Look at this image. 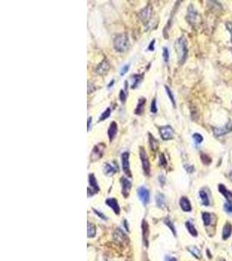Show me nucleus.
I'll return each instance as SVG.
<instances>
[{
    "label": "nucleus",
    "instance_id": "nucleus-20",
    "mask_svg": "<svg viewBox=\"0 0 232 261\" xmlns=\"http://www.w3.org/2000/svg\"><path fill=\"white\" fill-rule=\"evenodd\" d=\"M142 79H143V77L139 74H133L132 76V85H131V87L132 89H136L137 87V85L140 84Z\"/></svg>",
    "mask_w": 232,
    "mask_h": 261
},
{
    "label": "nucleus",
    "instance_id": "nucleus-40",
    "mask_svg": "<svg viewBox=\"0 0 232 261\" xmlns=\"http://www.w3.org/2000/svg\"><path fill=\"white\" fill-rule=\"evenodd\" d=\"M155 42H156V40L153 39L150 43H149V46H148V51H150V52H153L154 50H155Z\"/></svg>",
    "mask_w": 232,
    "mask_h": 261
},
{
    "label": "nucleus",
    "instance_id": "nucleus-26",
    "mask_svg": "<svg viewBox=\"0 0 232 261\" xmlns=\"http://www.w3.org/2000/svg\"><path fill=\"white\" fill-rule=\"evenodd\" d=\"M156 202H157V205H158L159 207L163 206L164 204H165V198H164V196H163L162 193H158V194L156 196Z\"/></svg>",
    "mask_w": 232,
    "mask_h": 261
},
{
    "label": "nucleus",
    "instance_id": "nucleus-32",
    "mask_svg": "<svg viewBox=\"0 0 232 261\" xmlns=\"http://www.w3.org/2000/svg\"><path fill=\"white\" fill-rule=\"evenodd\" d=\"M164 224L166 225L171 230V232H173V234H174V236H176V229H175V226H174V225L172 224V222L170 220V219H168V218H166L165 220H164Z\"/></svg>",
    "mask_w": 232,
    "mask_h": 261
},
{
    "label": "nucleus",
    "instance_id": "nucleus-30",
    "mask_svg": "<svg viewBox=\"0 0 232 261\" xmlns=\"http://www.w3.org/2000/svg\"><path fill=\"white\" fill-rule=\"evenodd\" d=\"M164 87H165V91H166L167 95L169 96L170 99H171V103H172V105H173V106H174V107H175L176 106V101H175V97H174V95H173V93H172V92H171V90L170 89V87H169V86L165 85Z\"/></svg>",
    "mask_w": 232,
    "mask_h": 261
},
{
    "label": "nucleus",
    "instance_id": "nucleus-7",
    "mask_svg": "<svg viewBox=\"0 0 232 261\" xmlns=\"http://www.w3.org/2000/svg\"><path fill=\"white\" fill-rule=\"evenodd\" d=\"M137 196L144 205H147L149 201V191L145 186H140L137 189Z\"/></svg>",
    "mask_w": 232,
    "mask_h": 261
},
{
    "label": "nucleus",
    "instance_id": "nucleus-21",
    "mask_svg": "<svg viewBox=\"0 0 232 261\" xmlns=\"http://www.w3.org/2000/svg\"><path fill=\"white\" fill-rule=\"evenodd\" d=\"M232 232V226L230 224V223H226L225 226L223 227V239L225 240L227 239L230 234H231Z\"/></svg>",
    "mask_w": 232,
    "mask_h": 261
},
{
    "label": "nucleus",
    "instance_id": "nucleus-5",
    "mask_svg": "<svg viewBox=\"0 0 232 261\" xmlns=\"http://www.w3.org/2000/svg\"><path fill=\"white\" fill-rule=\"evenodd\" d=\"M121 160H122V168H123V173H125V175L128 178H132V174L130 168V153L128 151H124L121 155Z\"/></svg>",
    "mask_w": 232,
    "mask_h": 261
},
{
    "label": "nucleus",
    "instance_id": "nucleus-10",
    "mask_svg": "<svg viewBox=\"0 0 232 261\" xmlns=\"http://www.w3.org/2000/svg\"><path fill=\"white\" fill-rule=\"evenodd\" d=\"M109 69V63H108V61L106 59H104L99 65H96V69H95V72H96V74H98V75H104V74H105L108 71Z\"/></svg>",
    "mask_w": 232,
    "mask_h": 261
},
{
    "label": "nucleus",
    "instance_id": "nucleus-29",
    "mask_svg": "<svg viewBox=\"0 0 232 261\" xmlns=\"http://www.w3.org/2000/svg\"><path fill=\"white\" fill-rule=\"evenodd\" d=\"M202 218H203V224L205 225L206 226H208L210 224V221H211V217H210V214L208 213H203L202 214Z\"/></svg>",
    "mask_w": 232,
    "mask_h": 261
},
{
    "label": "nucleus",
    "instance_id": "nucleus-27",
    "mask_svg": "<svg viewBox=\"0 0 232 261\" xmlns=\"http://www.w3.org/2000/svg\"><path fill=\"white\" fill-rule=\"evenodd\" d=\"M149 146H150V148H151V150L152 151H155L157 150V148H158V141L156 140V138L153 137V136H151L150 134H149Z\"/></svg>",
    "mask_w": 232,
    "mask_h": 261
},
{
    "label": "nucleus",
    "instance_id": "nucleus-14",
    "mask_svg": "<svg viewBox=\"0 0 232 261\" xmlns=\"http://www.w3.org/2000/svg\"><path fill=\"white\" fill-rule=\"evenodd\" d=\"M89 185L92 188L91 191H93V193H96L100 191V188L98 186V184L96 182V178H95V175L94 174H90L89 175Z\"/></svg>",
    "mask_w": 232,
    "mask_h": 261
},
{
    "label": "nucleus",
    "instance_id": "nucleus-47",
    "mask_svg": "<svg viewBox=\"0 0 232 261\" xmlns=\"http://www.w3.org/2000/svg\"><path fill=\"white\" fill-rule=\"evenodd\" d=\"M231 52H232V49H231Z\"/></svg>",
    "mask_w": 232,
    "mask_h": 261
},
{
    "label": "nucleus",
    "instance_id": "nucleus-25",
    "mask_svg": "<svg viewBox=\"0 0 232 261\" xmlns=\"http://www.w3.org/2000/svg\"><path fill=\"white\" fill-rule=\"evenodd\" d=\"M96 235V226L93 224L88 223V238H93Z\"/></svg>",
    "mask_w": 232,
    "mask_h": 261
},
{
    "label": "nucleus",
    "instance_id": "nucleus-24",
    "mask_svg": "<svg viewBox=\"0 0 232 261\" xmlns=\"http://www.w3.org/2000/svg\"><path fill=\"white\" fill-rule=\"evenodd\" d=\"M188 17H189V20H190V22H194L195 20H196V18H197V12H196V11L193 9V7L190 5V7H189L188 9Z\"/></svg>",
    "mask_w": 232,
    "mask_h": 261
},
{
    "label": "nucleus",
    "instance_id": "nucleus-28",
    "mask_svg": "<svg viewBox=\"0 0 232 261\" xmlns=\"http://www.w3.org/2000/svg\"><path fill=\"white\" fill-rule=\"evenodd\" d=\"M110 112H111V109L109 108V107H108L106 110H105L102 114L100 115V118H99V119H98V121L99 122H101V121H103V120H105L107 119L109 117V115H110Z\"/></svg>",
    "mask_w": 232,
    "mask_h": 261
},
{
    "label": "nucleus",
    "instance_id": "nucleus-17",
    "mask_svg": "<svg viewBox=\"0 0 232 261\" xmlns=\"http://www.w3.org/2000/svg\"><path fill=\"white\" fill-rule=\"evenodd\" d=\"M150 16H151V7H150V5H149L148 6H146L145 9L141 11L140 17L141 19L145 22V21L149 20Z\"/></svg>",
    "mask_w": 232,
    "mask_h": 261
},
{
    "label": "nucleus",
    "instance_id": "nucleus-6",
    "mask_svg": "<svg viewBox=\"0 0 232 261\" xmlns=\"http://www.w3.org/2000/svg\"><path fill=\"white\" fill-rule=\"evenodd\" d=\"M159 133L160 136L163 140H171L173 138L174 130L170 125H163L159 127Z\"/></svg>",
    "mask_w": 232,
    "mask_h": 261
},
{
    "label": "nucleus",
    "instance_id": "nucleus-46",
    "mask_svg": "<svg viewBox=\"0 0 232 261\" xmlns=\"http://www.w3.org/2000/svg\"><path fill=\"white\" fill-rule=\"evenodd\" d=\"M113 84H114V80L112 79L111 81H110V82H109V84H108V88H110V86H112V85H113Z\"/></svg>",
    "mask_w": 232,
    "mask_h": 261
},
{
    "label": "nucleus",
    "instance_id": "nucleus-18",
    "mask_svg": "<svg viewBox=\"0 0 232 261\" xmlns=\"http://www.w3.org/2000/svg\"><path fill=\"white\" fill-rule=\"evenodd\" d=\"M142 229H143V239L146 246H148V235H149V229H148V225L147 222L144 220L142 224Z\"/></svg>",
    "mask_w": 232,
    "mask_h": 261
},
{
    "label": "nucleus",
    "instance_id": "nucleus-45",
    "mask_svg": "<svg viewBox=\"0 0 232 261\" xmlns=\"http://www.w3.org/2000/svg\"><path fill=\"white\" fill-rule=\"evenodd\" d=\"M91 118L90 117V118H88V123H87V130L88 131H90V125H91Z\"/></svg>",
    "mask_w": 232,
    "mask_h": 261
},
{
    "label": "nucleus",
    "instance_id": "nucleus-43",
    "mask_svg": "<svg viewBox=\"0 0 232 261\" xmlns=\"http://www.w3.org/2000/svg\"><path fill=\"white\" fill-rule=\"evenodd\" d=\"M164 261H176V259L174 257L171 256H166L164 259Z\"/></svg>",
    "mask_w": 232,
    "mask_h": 261
},
{
    "label": "nucleus",
    "instance_id": "nucleus-8",
    "mask_svg": "<svg viewBox=\"0 0 232 261\" xmlns=\"http://www.w3.org/2000/svg\"><path fill=\"white\" fill-rule=\"evenodd\" d=\"M121 186H122V193L124 198H127L129 194H130V191L132 188V182L130 181L128 178L123 177L121 178Z\"/></svg>",
    "mask_w": 232,
    "mask_h": 261
},
{
    "label": "nucleus",
    "instance_id": "nucleus-42",
    "mask_svg": "<svg viewBox=\"0 0 232 261\" xmlns=\"http://www.w3.org/2000/svg\"><path fill=\"white\" fill-rule=\"evenodd\" d=\"M226 28L230 31V34H231V42H232V23L228 22L226 23Z\"/></svg>",
    "mask_w": 232,
    "mask_h": 261
},
{
    "label": "nucleus",
    "instance_id": "nucleus-34",
    "mask_svg": "<svg viewBox=\"0 0 232 261\" xmlns=\"http://www.w3.org/2000/svg\"><path fill=\"white\" fill-rule=\"evenodd\" d=\"M150 111L152 113H157L158 112V106H157V99L156 97H154L151 101V104H150Z\"/></svg>",
    "mask_w": 232,
    "mask_h": 261
},
{
    "label": "nucleus",
    "instance_id": "nucleus-31",
    "mask_svg": "<svg viewBox=\"0 0 232 261\" xmlns=\"http://www.w3.org/2000/svg\"><path fill=\"white\" fill-rule=\"evenodd\" d=\"M189 251L192 253L193 256H195L196 258H197V259H200V258H201V252H200V251H199L197 247L191 246V247L189 248Z\"/></svg>",
    "mask_w": 232,
    "mask_h": 261
},
{
    "label": "nucleus",
    "instance_id": "nucleus-13",
    "mask_svg": "<svg viewBox=\"0 0 232 261\" xmlns=\"http://www.w3.org/2000/svg\"><path fill=\"white\" fill-rule=\"evenodd\" d=\"M105 203H106V205H109V207L111 208L112 210L114 211V213H116L117 215H118L119 213H120V208H119V205L118 203V201L116 200V199H114V198H110V199H108L106 201H105Z\"/></svg>",
    "mask_w": 232,
    "mask_h": 261
},
{
    "label": "nucleus",
    "instance_id": "nucleus-23",
    "mask_svg": "<svg viewBox=\"0 0 232 261\" xmlns=\"http://www.w3.org/2000/svg\"><path fill=\"white\" fill-rule=\"evenodd\" d=\"M185 226H186V228L188 232L190 233V235H192L193 237H197V231L196 230L195 226H193L192 224L190 223V221H187L185 223Z\"/></svg>",
    "mask_w": 232,
    "mask_h": 261
},
{
    "label": "nucleus",
    "instance_id": "nucleus-16",
    "mask_svg": "<svg viewBox=\"0 0 232 261\" xmlns=\"http://www.w3.org/2000/svg\"><path fill=\"white\" fill-rule=\"evenodd\" d=\"M145 104H146V98H145V97H141V98L138 99L137 106H136V109H135V114H136V115H141V114L144 112Z\"/></svg>",
    "mask_w": 232,
    "mask_h": 261
},
{
    "label": "nucleus",
    "instance_id": "nucleus-19",
    "mask_svg": "<svg viewBox=\"0 0 232 261\" xmlns=\"http://www.w3.org/2000/svg\"><path fill=\"white\" fill-rule=\"evenodd\" d=\"M219 191L222 193V194H223L224 196H225V198L227 199V202H231L232 201V193L230 191H228L226 188H225V186H223V185H220L219 186Z\"/></svg>",
    "mask_w": 232,
    "mask_h": 261
},
{
    "label": "nucleus",
    "instance_id": "nucleus-4",
    "mask_svg": "<svg viewBox=\"0 0 232 261\" xmlns=\"http://www.w3.org/2000/svg\"><path fill=\"white\" fill-rule=\"evenodd\" d=\"M105 150V144L104 143H98L97 145L93 147L91 153V161H96V160H100L103 157L104 152Z\"/></svg>",
    "mask_w": 232,
    "mask_h": 261
},
{
    "label": "nucleus",
    "instance_id": "nucleus-9",
    "mask_svg": "<svg viewBox=\"0 0 232 261\" xmlns=\"http://www.w3.org/2000/svg\"><path fill=\"white\" fill-rule=\"evenodd\" d=\"M230 131H232V123L231 122H228L227 124L223 127L221 128H214L213 129V133H214L215 136L216 137H220L223 136L226 133H230Z\"/></svg>",
    "mask_w": 232,
    "mask_h": 261
},
{
    "label": "nucleus",
    "instance_id": "nucleus-44",
    "mask_svg": "<svg viewBox=\"0 0 232 261\" xmlns=\"http://www.w3.org/2000/svg\"><path fill=\"white\" fill-rule=\"evenodd\" d=\"M158 180H159V182H160L162 185H163V184H164V181H165V178L163 177V176H159V177H158Z\"/></svg>",
    "mask_w": 232,
    "mask_h": 261
},
{
    "label": "nucleus",
    "instance_id": "nucleus-33",
    "mask_svg": "<svg viewBox=\"0 0 232 261\" xmlns=\"http://www.w3.org/2000/svg\"><path fill=\"white\" fill-rule=\"evenodd\" d=\"M163 58L164 62H169L170 53H169V50H168V48H166V47H163Z\"/></svg>",
    "mask_w": 232,
    "mask_h": 261
},
{
    "label": "nucleus",
    "instance_id": "nucleus-12",
    "mask_svg": "<svg viewBox=\"0 0 232 261\" xmlns=\"http://www.w3.org/2000/svg\"><path fill=\"white\" fill-rule=\"evenodd\" d=\"M118 126L117 123L115 121H112L110 124H109V129H108V137H109V140L110 142L113 140L117 133H118Z\"/></svg>",
    "mask_w": 232,
    "mask_h": 261
},
{
    "label": "nucleus",
    "instance_id": "nucleus-38",
    "mask_svg": "<svg viewBox=\"0 0 232 261\" xmlns=\"http://www.w3.org/2000/svg\"><path fill=\"white\" fill-rule=\"evenodd\" d=\"M129 69H130V64H126L125 65H123L122 69L120 70V75L123 76L125 73H127Z\"/></svg>",
    "mask_w": 232,
    "mask_h": 261
},
{
    "label": "nucleus",
    "instance_id": "nucleus-36",
    "mask_svg": "<svg viewBox=\"0 0 232 261\" xmlns=\"http://www.w3.org/2000/svg\"><path fill=\"white\" fill-rule=\"evenodd\" d=\"M126 97H127V94L126 92H124V90H121L119 92V99L122 103H124L126 101Z\"/></svg>",
    "mask_w": 232,
    "mask_h": 261
},
{
    "label": "nucleus",
    "instance_id": "nucleus-11",
    "mask_svg": "<svg viewBox=\"0 0 232 261\" xmlns=\"http://www.w3.org/2000/svg\"><path fill=\"white\" fill-rule=\"evenodd\" d=\"M119 171V167L116 163L114 164H109V163H105L104 165V173L106 175H113Z\"/></svg>",
    "mask_w": 232,
    "mask_h": 261
},
{
    "label": "nucleus",
    "instance_id": "nucleus-15",
    "mask_svg": "<svg viewBox=\"0 0 232 261\" xmlns=\"http://www.w3.org/2000/svg\"><path fill=\"white\" fill-rule=\"evenodd\" d=\"M180 206L184 212H190L191 211V205L190 202L186 197H182L180 199Z\"/></svg>",
    "mask_w": 232,
    "mask_h": 261
},
{
    "label": "nucleus",
    "instance_id": "nucleus-39",
    "mask_svg": "<svg viewBox=\"0 0 232 261\" xmlns=\"http://www.w3.org/2000/svg\"><path fill=\"white\" fill-rule=\"evenodd\" d=\"M224 210L227 213H232V202H227L224 204Z\"/></svg>",
    "mask_w": 232,
    "mask_h": 261
},
{
    "label": "nucleus",
    "instance_id": "nucleus-35",
    "mask_svg": "<svg viewBox=\"0 0 232 261\" xmlns=\"http://www.w3.org/2000/svg\"><path fill=\"white\" fill-rule=\"evenodd\" d=\"M193 139H194V141L196 142V144H201L203 140V137L199 133H194L193 134Z\"/></svg>",
    "mask_w": 232,
    "mask_h": 261
},
{
    "label": "nucleus",
    "instance_id": "nucleus-3",
    "mask_svg": "<svg viewBox=\"0 0 232 261\" xmlns=\"http://www.w3.org/2000/svg\"><path fill=\"white\" fill-rule=\"evenodd\" d=\"M139 157H140V160L142 161V166L144 169V172L146 175L149 176V173H150V164H149V159L147 157V153L145 151V148L142 147V146L139 147Z\"/></svg>",
    "mask_w": 232,
    "mask_h": 261
},
{
    "label": "nucleus",
    "instance_id": "nucleus-41",
    "mask_svg": "<svg viewBox=\"0 0 232 261\" xmlns=\"http://www.w3.org/2000/svg\"><path fill=\"white\" fill-rule=\"evenodd\" d=\"M93 211L95 212V213H96V215L98 216V217H100L102 219H106V217H105V214H103V213H101V212H99V211H97V210H96V209H93Z\"/></svg>",
    "mask_w": 232,
    "mask_h": 261
},
{
    "label": "nucleus",
    "instance_id": "nucleus-1",
    "mask_svg": "<svg viewBox=\"0 0 232 261\" xmlns=\"http://www.w3.org/2000/svg\"><path fill=\"white\" fill-rule=\"evenodd\" d=\"M175 48L178 57L179 64H184L188 56V47H187V42L184 37L179 38L176 41Z\"/></svg>",
    "mask_w": 232,
    "mask_h": 261
},
{
    "label": "nucleus",
    "instance_id": "nucleus-2",
    "mask_svg": "<svg viewBox=\"0 0 232 261\" xmlns=\"http://www.w3.org/2000/svg\"><path fill=\"white\" fill-rule=\"evenodd\" d=\"M114 48L118 52H124L129 48V38L127 34H120L115 38L113 42Z\"/></svg>",
    "mask_w": 232,
    "mask_h": 261
},
{
    "label": "nucleus",
    "instance_id": "nucleus-37",
    "mask_svg": "<svg viewBox=\"0 0 232 261\" xmlns=\"http://www.w3.org/2000/svg\"><path fill=\"white\" fill-rule=\"evenodd\" d=\"M159 164L161 166H165L167 164V160L163 153H161V154L159 155Z\"/></svg>",
    "mask_w": 232,
    "mask_h": 261
},
{
    "label": "nucleus",
    "instance_id": "nucleus-22",
    "mask_svg": "<svg viewBox=\"0 0 232 261\" xmlns=\"http://www.w3.org/2000/svg\"><path fill=\"white\" fill-rule=\"evenodd\" d=\"M199 195H200V198H201L202 200V204L205 206H208L210 205V200H209V198H208V195L204 191L201 190L199 191Z\"/></svg>",
    "mask_w": 232,
    "mask_h": 261
}]
</instances>
